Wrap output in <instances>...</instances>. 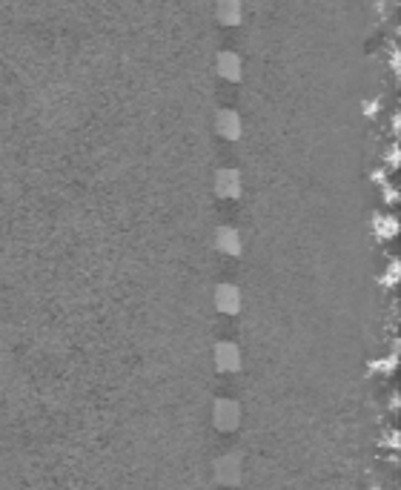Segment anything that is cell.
Segmentation results:
<instances>
[{
    "mask_svg": "<svg viewBox=\"0 0 401 490\" xmlns=\"http://www.w3.org/2000/svg\"><path fill=\"white\" fill-rule=\"evenodd\" d=\"M213 422H215L221 430H233V427L241 422V407H238L235 402H226V399L215 402V407H213Z\"/></svg>",
    "mask_w": 401,
    "mask_h": 490,
    "instance_id": "cell-1",
    "label": "cell"
},
{
    "mask_svg": "<svg viewBox=\"0 0 401 490\" xmlns=\"http://www.w3.org/2000/svg\"><path fill=\"white\" fill-rule=\"evenodd\" d=\"M215 364L218 370H224V373H233V370L241 367V352L235 344H229V341H221L215 347Z\"/></svg>",
    "mask_w": 401,
    "mask_h": 490,
    "instance_id": "cell-2",
    "label": "cell"
},
{
    "mask_svg": "<svg viewBox=\"0 0 401 490\" xmlns=\"http://www.w3.org/2000/svg\"><path fill=\"white\" fill-rule=\"evenodd\" d=\"M215 129H218V135H224V138H238L241 135V117H238V112H233V109H221L218 115H215Z\"/></svg>",
    "mask_w": 401,
    "mask_h": 490,
    "instance_id": "cell-3",
    "label": "cell"
},
{
    "mask_svg": "<svg viewBox=\"0 0 401 490\" xmlns=\"http://www.w3.org/2000/svg\"><path fill=\"white\" fill-rule=\"evenodd\" d=\"M215 307H218L221 312H238V307H241V292H238V287L221 284V287L215 290Z\"/></svg>",
    "mask_w": 401,
    "mask_h": 490,
    "instance_id": "cell-4",
    "label": "cell"
},
{
    "mask_svg": "<svg viewBox=\"0 0 401 490\" xmlns=\"http://www.w3.org/2000/svg\"><path fill=\"white\" fill-rule=\"evenodd\" d=\"M215 192L224 195V198H233V195L241 192V175L235 169H221L215 175Z\"/></svg>",
    "mask_w": 401,
    "mask_h": 490,
    "instance_id": "cell-5",
    "label": "cell"
},
{
    "mask_svg": "<svg viewBox=\"0 0 401 490\" xmlns=\"http://www.w3.org/2000/svg\"><path fill=\"white\" fill-rule=\"evenodd\" d=\"M215 476H218V482H224V484H235L238 476H241V462H238V456H221V459L215 462Z\"/></svg>",
    "mask_w": 401,
    "mask_h": 490,
    "instance_id": "cell-6",
    "label": "cell"
},
{
    "mask_svg": "<svg viewBox=\"0 0 401 490\" xmlns=\"http://www.w3.org/2000/svg\"><path fill=\"white\" fill-rule=\"evenodd\" d=\"M215 247L221 252H229V256H238L241 252V238H238V232L233 227H221L215 229Z\"/></svg>",
    "mask_w": 401,
    "mask_h": 490,
    "instance_id": "cell-7",
    "label": "cell"
},
{
    "mask_svg": "<svg viewBox=\"0 0 401 490\" xmlns=\"http://www.w3.org/2000/svg\"><path fill=\"white\" fill-rule=\"evenodd\" d=\"M218 72L224 77H229V81H238V77H241V57L233 55V52L218 55Z\"/></svg>",
    "mask_w": 401,
    "mask_h": 490,
    "instance_id": "cell-8",
    "label": "cell"
},
{
    "mask_svg": "<svg viewBox=\"0 0 401 490\" xmlns=\"http://www.w3.org/2000/svg\"><path fill=\"white\" fill-rule=\"evenodd\" d=\"M218 15H221V21H224V23H238V21H241V6H235V3L221 6Z\"/></svg>",
    "mask_w": 401,
    "mask_h": 490,
    "instance_id": "cell-9",
    "label": "cell"
}]
</instances>
